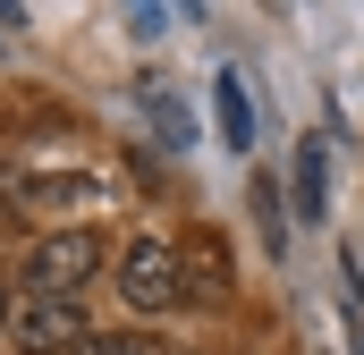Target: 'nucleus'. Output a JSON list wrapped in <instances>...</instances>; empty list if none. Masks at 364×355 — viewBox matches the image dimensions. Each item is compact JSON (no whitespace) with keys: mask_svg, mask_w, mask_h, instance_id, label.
I'll use <instances>...</instances> for the list:
<instances>
[{"mask_svg":"<svg viewBox=\"0 0 364 355\" xmlns=\"http://www.w3.org/2000/svg\"><path fill=\"white\" fill-rule=\"evenodd\" d=\"M186 288H178V246L170 237H127L119 254V305L127 313H170Z\"/></svg>","mask_w":364,"mask_h":355,"instance_id":"obj_1","label":"nucleus"},{"mask_svg":"<svg viewBox=\"0 0 364 355\" xmlns=\"http://www.w3.org/2000/svg\"><path fill=\"white\" fill-rule=\"evenodd\" d=\"M93 271H102V237H93V229H51V237H34V254H26V288H34V296H77Z\"/></svg>","mask_w":364,"mask_h":355,"instance_id":"obj_2","label":"nucleus"},{"mask_svg":"<svg viewBox=\"0 0 364 355\" xmlns=\"http://www.w3.org/2000/svg\"><path fill=\"white\" fill-rule=\"evenodd\" d=\"M9 339L26 355H77L93 330H85V313H77L68 296H26V305L9 313Z\"/></svg>","mask_w":364,"mask_h":355,"instance_id":"obj_3","label":"nucleus"},{"mask_svg":"<svg viewBox=\"0 0 364 355\" xmlns=\"http://www.w3.org/2000/svg\"><path fill=\"white\" fill-rule=\"evenodd\" d=\"M178 288L195 305H220V296H229V254H220V237H195L178 254Z\"/></svg>","mask_w":364,"mask_h":355,"instance_id":"obj_4","label":"nucleus"},{"mask_svg":"<svg viewBox=\"0 0 364 355\" xmlns=\"http://www.w3.org/2000/svg\"><path fill=\"white\" fill-rule=\"evenodd\" d=\"M77 355H153L144 339H127V330H102V339H85Z\"/></svg>","mask_w":364,"mask_h":355,"instance_id":"obj_5","label":"nucleus"},{"mask_svg":"<svg viewBox=\"0 0 364 355\" xmlns=\"http://www.w3.org/2000/svg\"><path fill=\"white\" fill-rule=\"evenodd\" d=\"M9 34H17V9H0V43H9Z\"/></svg>","mask_w":364,"mask_h":355,"instance_id":"obj_6","label":"nucleus"},{"mask_svg":"<svg viewBox=\"0 0 364 355\" xmlns=\"http://www.w3.org/2000/svg\"><path fill=\"white\" fill-rule=\"evenodd\" d=\"M0 330H9V288H0Z\"/></svg>","mask_w":364,"mask_h":355,"instance_id":"obj_7","label":"nucleus"}]
</instances>
